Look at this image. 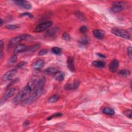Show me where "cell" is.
<instances>
[{
  "instance_id": "cell-33",
  "label": "cell",
  "mask_w": 132,
  "mask_h": 132,
  "mask_svg": "<svg viewBox=\"0 0 132 132\" xmlns=\"http://www.w3.org/2000/svg\"><path fill=\"white\" fill-rule=\"evenodd\" d=\"M131 110L130 109H128L126 111H125L124 113V114L126 116V117H127L128 118H129L130 119H131L132 118V113H131Z\"/></svg>"
},
{
  "instance_id": "cell-8",
  "label": "cell",
  "mask_w": 132,
  "mask_h": 132,
  "mask_svg": "<svg viewBox=\"0 0 132 132\" xmlns=\"http://www.w3.org/2000/svg\"><path fill=\"white\" fill-rule=\"evenodd\" d=\"M18 70L16 69H14L7 72L3 76L2 80L3 81H7L11 80L17 73Z\"/></svg>"
},
{
  "instance_id": "cell-21",
  "label": "cell",
  "mask_w": 132,
  "mask_h": 132,
  "mask_svg": "<svg viewBox=\"0 0 132 132\" xmlns=\"http://www.w3.org/2000/svg\"><path fill=\"white\" fill-rule=\"evenodd\" d=\"M102 112L106 115L112 116L114 114V110L112 108L105 107L102 110Z\"/></svg>"
},
{
  "instance_id": "cell-1",
  "label": "cell",
  "mask_w": 132,
  "mask_h": 132,
  "mask_svg": "<svg viewBox=\"0 0 132 132\" xmlns=\"http://www.w3.org/2000/svg\"><path fill=\"white\" fill-rule=\"evenodd\" d=\"M46 81L45 77L42 76L40 78L31 94L22 103V105L27 106L36 101L43 93V87Z\"/></svg>"
},
{
  "instance_id": "cell-41",
  "label": "cell",
  "mask_w": 132,
  "mask_h": 132,
  "mask_svg": "<svg viewBox=\"0 0 132 132\" xmlns=\"http://www.w3.org/2000/svg\"><path fill=\"white\" fill-rule=\"evenodd\" d=\"M1 24H0V26H2V25H3V19H1Z\"/></svg>"
},
{
  "instance_id": "cell-32",
  "label": "cell",
  "mask_w": 132,
  "mask_h": 132,
  "mask_svg": "<svg viewBox=\"0 0 132 132\" xmlns=\"http://www.w3.org/2000/svg\"><path fill=\"white\" fill-rule=\"evenodd\" d=\"M62 38L63 40L67 41H69L71 40V37L69 35V34H68L67 32H64L62 35Z\"/></svg>"
},
{
  "instance_id": "cell-18",
  "label": "cell",
  "mask_w": 132,
  "mask_h": 132,
  "mask_svg": "<svg viewBox=\"0 0 132 132\" xmlns=\"http://www.w3.org/2000/svg\"><path fill=\"white\" fill-rule=\"evenodd\" d=\"M54 77L56 80L59 81H61L63 80L64 78V73L63 72L59 71L54 75Z\"/></svg>"
},
{
  "instance_id": "cell-34",
  "label": "cell",
  "mask_w": 132,
  "mask_h": 132,
  "mask_svg": "<svg viewBox=\"0 0 132 132\" xmlns=\"http://www.w3.org/2000/svg\"><path fill=\"white\" fill-rule=\"evenodd\" d=\"M48 52V50L46 48H43L39 51V56H43L44 55H46Z\"/></svg>"
},
{
  "instance_id": "cell-22",
  "label": "cell",
  "mask_w": 132,
  "mask_h": 132,
  "mask_svg": "<svg viewBox=\"0 0 132 132\" xmlns=\"http://www.w3.org/2000/svg\"><path fill=\"white\" fill-rule=\"evenodd\" d=\"M40 47V45L39 44H35L30 46L29 48H27L26 51L29 52H35L37 50H38Z\"/></svg>"
},
{
  "instance_id": "cell-37",
  "label": "cell",
  "mask_w": 132,
  "mask_h": 132,
  "mask_svg": "<svg viewBox=\"0 0 132 132\" xmlns=\"http://www.w3.org/2000/svg\"><path fill=\"white\" fill-rule=\"evenodd\" d=\"M26 64V62L25 61H20L17 65H16V68H18V69L21 68L23 67V66H24Z\"/></svg>"
},
{
  "instance_id": "cell-40",
  "label": "cell",
  "mask_w": 132,
  "mask_h": 132,
  "mask_svg": "<svg viewBox=\"0 0 132 132\" xmlns=\"http://www.w3.org/2000/svg\"><path fill=\"white\" fill-rule=\"evenodd\" d=\"M23 126L26 127L27 126H28L29 125V121L28 120H26L24 123H23Z\"/></svg>"
},
{
  "instance_id": "cell-6",
  "label": "cell",
  "mask_w": 132,
  "mask_h": 132,
  "mask_svg": "<svg viewBox=\"0 0 132 132\" xmlns=\"http://www.w3.org/2000/svg\"><path fill=\"white\" fill-rule=\"evenodd\" d=\"M15 92V89L14 88L12 87L9 89L1 98V105H2L3 104H4L8 100V99L10 98L14 94Z\"/></svg>"
},
{
  "instance_id": "cell-3",
  "label": "cell",
  "mask_w": 132,
  "mask_h": 132,
  "mask_svg": "<svg viewBox=\"0 0 132 132\" xmlns=\"http://www.w3.org/2000/svg\"><path fill=\"white\" fill-rule=\"evenodd\" d=\"M111 32L116 36L126 39H129L130 38V35L129 32L125 30L120 29L117 27L112 28L111 30Z\"/></svg>"
},
{
  "instance_id": "cell-13",
  "label": "cell",
  "mask_w": 132,
  "mask_h": 132,
  "mask_svg": "<svg viewBox=\"0 0 132 132\" xmlns=\"http://www.w3.org/2000/svg\"><path fill=\"white\" fill-rule=\"evenodd\" d=\"M119 61L117 59H113L109 64V69L110 72H115L119 67Z\"/></svg>"
},
{
  "instance_id": "cell-36",
  "label": "cell",
  "mask_w": 132,
  "mask_h": 132,
  "mask_svg": "<svg viewBox=\"0 0 132 132\" xmlns=\"http://www.w3.org/2000/svg\"><path fill=\"white\" fill-rule=\"evenodd\" d=\"M19 80H20V79H19V78H16L14 79L11 82H10V83L9 84V85H8L7 88H9L10 87L12 86V85H13L14 84H16V83H17V82H18L19 81Z\"/></svg>"
},
{
  "instance_id": "cell-35",
  "label": "cell",
  "mask_w": 132,
  "mask_h": 132,
  "mask_svg": "<svg viewBox=\"0 0 132 132\" xmlns=\"http://www.w3.org/2000/svg\"><path fill=\"white\" fill-rule=\"evenodd\" d=\"M79 31L81 33H83V34H84V33L86 32L88 30V28L86 26H81L80 28H79Z\"/></svg>"
},
{
  "instance_id": "cell-26",
  "label": "cell",
  "mask_w": 132,
  "mask_h": 132,
  "mask_svg": "<svg viewBox=\"0 0 132 132\" xmlns=\"http://www.w3.org/2000/svg\"><path fill=\"white\" fill-rule=\"evenodd\" d=\"M16 60H17V55L16 54H13L8 61V64L9 65H11L14 64Z\"/></svg>"
},
{
  "instance_id": "cell-2",
  "label": "cell",
  "mask_w": 132,
  "mask_h": 132,
  "mask_svg": "<svg viewBox=\"0 0 132 132\" xmlns=\"http://www.w3.org/2000/svg\"><path fill=\"white\" fill-rule=\"evenodd\" d=\"M32 90V88L28 85H27L25 87L22 89L13 98L12 101V103L14 104L22 103L25 99H26L31 94Z\"/></svg>"
},
{
  "instance_id": "cell-14",
  "label": "cell",
  "mask_w": 132,
  "mask_h": 132,
  "mask_svg": "<svg viewBox=\"0 0 132 132\" xmlns=\"http://www.w3.org/2000/svg\"><path fill=\"white\" fill-rule=\"evenodd\" d=\"M93 35L95 38L100 40L103 39L105 36V32L102 29H94L93 30Z\"/></svg>"
},
{
  "instance_id": "cell-19",
  "label": "cell",
  "mask_w": 132,
  "mask_h": 132,
  "mask_svg": "<svg viewBox=\"0 0 132 132\" xmlns=\"http://www.w3.org/2000/svg\"><path fill=\"white\" fill-rule=\"evenodd\" d=\"M92 65L94 66V67L98 68H102L105 67V63L104 61L95 60V61H93L92 62Z\"/></svg>"
},
{
  "instance_id": "cell-27",
  "label": "cell",
  "mask_w": 132,
  "mask_h": 132,
  "mask_svg": "<svg viewBox=\"0 0 132 132\" xmlns=\"http://www.w3.org/2000/svg\"><path fill=\"white\" fill-rule=\"evenodd\" d=\"M78 42L81 45H86L88 44L89 41H88V39L87 38H86V37H81V38H80L78 40Z\"/></svg>"
},
{
  "instance_id": "cell-28",
  "label": "cell",
  "mask_w": 132,
  "mask_h": 132,
  "mask_svg": "<svg viewBox=\"0 0 132 132\" xmlns=\"http://www.w3.org/2000/svg\"><path fill=\"white\" fill-rule=\"evenodd\" d=\"M5 27L7 29L14 30V29L19 28L20 27V26L19 25H16V24H8L5 26Z\"/></svg>"
},
{
  "instance_id": "cell-7",
  "label": "cell",
  "mask_w": 132,
  "mask_h": 132,
  "mask_svg": "<svg viewBox=\"0 0 132 132\" xmlns=\"http://www.w3.org/2000/svg\"><path fill=\"white\" fill-rule=\"evenodd\" d=\"M44 65V61L42 59H38L32 65V69L33 71L38 73L43 68Z\"/></svg>"
},
{
  "instance_id": "cell-23",
  "label": "cell",
  "mask_w": 132,
  "mask_h": 132,
  "mask_svg": "<svg viewBox=\"0 0 132 132\" xmlns=\"http://www.w3.org/2000/svg\"><path fill=\"white\" fill-rule=\"evenodd\" d=\"M59 98L60 96L58 94H54L48 98V101L51 103H53L56 102L59 100Z\"/></svg>"
},
{
  "instance_id": "cell-17",
  "label": "cell",
  "mask_w": 132,
  "mask_h": 132,
  "mask_svg": "<svg viewBox=\"0 0 132 132\" xmlns=\"http://www.w3.org/2000/svg\"><path fill=\"white\" fill-rule=\"evenodd\" d=\"M58 71H59V70L55 67H50V68H46L45 69L44 72L47 74L54 76Z\"/></svg>"
},
{
  "instance_id": "cell-10",
  "label": "cell",
  "mask_w": 132,
  "mask_h": 132,
  "mask_svg": "<svg viewBox=\"0 0 132 132\" xmlns=\"http://www.w3.org/2000/svg\"><path fill=\"white\" fill-rule=\"evenodd\" d=\"M79 81L78 79L75 80L72 83H67L64 86V89L67 90H71L77 89L79 86Z\"/></svg>"
},
{
  "instance_id": "cell-15",
  "label": "cell",
  "mask_w": 132,
  "mask_h": 132,
  "mask_svg": "<svg viewBox=\"0 0 132 132\" xmlns=\"http://www.w3.org/2000/svg\"><path fill=\"white\" fill-rule=\"evenodd\" d=\"M67 65L69 70L72 72H74L75 71V66H74V59L72 57L70 56L67 59Z\"/></svg>"
},
{
  "instance_id": "cell-39",
  "label": "cell",
  "mask_w": 132,
  "mask_h": 132,
  "mask_svg": "<svg viewBox=\"0 0 132 132\" xmlns=\"http://www.w3.org/2000/svg\"><path fill=\"white\" fill-rule=\"evenodd\" d=\"M96 55H97V56L98 57H100V58H105L106 57V56L105 55L102 54V53H97Z\"/></svg>"
},
{
  "instance_id": "cell-11",
  "label": "cell",
  "mask_w": 132,
  "mask_h": 132,
  "mask_svg": "<svg viewBox=\"0 0 132 132\" xmlns=\"http://www.w3.org/2000/svg\"><path fill=\"white\" fill-rule=\"evenodd\" d=\"M123 10V7L120 3H115L113 4L110 8V11L116 13L122 11Z\"/></svg>"
},
{
  "instance_id": "cell-20",
  "label": "cell",
  "mask_w": 132,
  "mask_h": 132,
  "mask_svg": "<svg viewBox=\"0 0 132 132\" xmlns=\"http://www.w3.org/2000/svg\"><path fill=\"white\" fill-rule=\"evenodd\" d=\"M74 14L76 17L81 21H85L86 20L84 14L80 11H77L74 12Z\"/></svg>"
},
{
  "instance_id": "cell-4",
  "label": "cell",
  "mask_w": 132,
  "mask_h": 132,
  "mask_svg": "<svg viewBox=\"0 0 132 132\" xmlns=\"http://www.w3.org/2000/svg\"><path fill=\"white\" fill-rule=\"evenodd\" d=\"M30 38H31V36L29 35H28V34H23V35L16 36L11 40L8 46H9V47H10L12 46L13 45H17L22 41L28 39Z\"/></svg>"
},
{
  "instance_id": "cell-31",
  "label": "cell",
  "mask_w": 132,
  "mask_h": 132,
  "mask_svg": "<svg viewBox=\"0 0 132 132\" xmlns=\"http://www.w3.org/2000/svg\"><path fill=\"white\" fill-rule=\"evenodd\" d=\"M4 43L3 42V41L2 40H1L0 41V56H1V58H2L3 55V50H4Z\"/></svg>"
},
{
  "instance_id": "cell-29",
  "label": "cell",
  "mask_w": 132,
  "mask_h": 132,
  "mask_svg": "<svg viewBox=\"0 0 132 132\" xmlns=\"http://www.w3.org/2000/svg\"><path fill=\"white\" fill-rule=\"evenodd\" d=\"M62 116V114L61 113H60V112H58V113H55L51 116H49L47 118V120L48 121V120H51V119H52L53 118H58V117H61Z\"/></svg>"
},
{
  "instance_id": "cell-38",
  "label": "cell",
  "mask_w": 132,
  "mask_h": 132,
  "mask_svg": "<svg viewBox=\"0 0 132 132\" xmlns=\"http://www.w3.org/2000/svg\"><path fill=\"white\" fill-rule=\"evenodd\" d=\"M131 50H132V48H131V46H129L127 48V54H128V56H129V57L130 58H131V57H132Z\"/></svg>"
},
{
  "instance_id": "cell-12",
  "label": "cell",
  "mask_w": 132,
  "mask_h": 132,
  "mask_svg": "<svg viewBox=\"0 0 132 132\" xmlns=\"http://www.w3.org/2000/svg\"><path fill=\"white\" fill-rule=\"evenodd\" d=\"M28 47L23 44H18L16 45L14 48L13 54H17L19 53L26 51Z\"/></svg>"
},
{
  "instance_id": "cell-30",
  "label": "cell",
  "mask_w": 132,
  "mask_h": 132,
  "mask_svg": "<svg viewBox=\"0 0 132 132\" xmlns=\"http://www.w3.org/2000/svg\"><path fill=\"white\" fill-rule=\"evenodd\" d=\"M24 16H27V17H28L29 18H31V19L34 18V16H33V15L28 12H23L20 14V17H24Z\"/></svg>"
},
{
  "instance_id": "cell-9",
  "label": "cell",
  "mask_w": 132,
  "mask_h": 132,
  "mask_svg": "<svg viewBox=\"0 0 132 132\" xmlns=\"http://www.w3.org/2000/svg\"><path fill=\"white\" fill-rule=\"evenodd\" d=\"M13 2L14 3L15 5L27 10H30L32 7L30 3L27 1H15Z\"/></svg>"
},
{
  "instance_id": "cell-16",
  "label": "cell",
  "mask_w": 132,
  "mask_h": 132,
  "mask_svg": "<svg viewBox=\"0 0 132 132\" xmlns=\"http://www.w3.org/2000/svg\"><path fill=\"white\" fill-rule=\"evenodd\" d=\"M58 29H59L58 27H54L48 29L45 32V36L46 37H51L54 36L57 32Z\"/></svg>"
},
{
  "instance_id": "cell-24",
  "label": "cell",
  "mask_w": 132,
  "mask_h": 132,
  "mask_svg": "<svg viewBox=\"0 0 132 132\" xmlns=\"http://www.w3.org/2000/svg\"><path fill=\"white\" fill-rule=\"evenodd\" d=\"M119 74L122 77H127L130 75V72L128 69H123L119 72Z\"/></svg>"
},
{
  "instance_id": "cell-5",
  "label": "cell",
  "mask_w": 132,
  "mask_h": 132,
  "mask_svg": "<svg viewBox=\"0 0 132 132\" xmlns=\"http://www.w3.org/2000/svg\"><path fill=\"white\" fill-rule=\"evenodd\" d=\"M53 24L51 21H46L39 24L34 29V32H40L45 31L49 27H50Z\"/></svg>"
},
{
  "instance_id": "cell-25",
  "label": "cell",
  "mask_w": 132,
  "mask_h": 132,
  "mask_svg": "<svg viewBox=\"0 0 132 132\" xmlns=\"http://www.w3.org/2000/svg\"><path fill=\"white\" fill-rule=\"evenodd\" d=\"M51 51H52V52L54 54L57 55H60L62 52L61 48L59 47H53L52 48Z\"/></svg>"
}]
</instances>
